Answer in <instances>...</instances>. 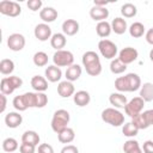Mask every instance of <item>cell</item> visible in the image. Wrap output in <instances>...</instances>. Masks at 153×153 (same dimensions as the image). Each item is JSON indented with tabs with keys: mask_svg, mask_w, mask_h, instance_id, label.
<instances>
[{
	"mask_svg": "<svg viewBox=\"0 0 153 153\" xmlns=\"http://www.w3.org/2000/svg\"><path fill=\"white\" fill-rule=\"evenodd\" d=\"M141 78L136 73H128L115 80V87L118 92H135L141 87Z\"/></svg>",
	"mask_w": 153,
	"mask_h": 153,
	"instance_id": "obj_1",
	"label": "cell"
},
{
	"mask_svg": "<svg viewBox=\"0 0 153 153\" xmlns=\"http://www.w3.org/2000/svg\"><path fill=\"white\" fill-rule=\"evenodd\" d=\"M81 62L82 66L86 71V73L91 76H97L102 73V63H100V59L99 55L93 51V50H88L86 53H84L82 57H81Z\"/></svg>",
	"mask_w": 153,
	"mask_h": 153,
	"instance_id": "obj_2",
	"label": "cell"
},
{
	"mask_svg": "<svg viewBox=\"0 0 153 153\" xmlns=\"http://www.w3.org/2000/svg\"><path fill=\"white\" fill-rule=\"evenodd\" d=\"M69 121H71L69 112L67 110H65V109H59L53 115V118H51V122H50L51 129L56 134H59L60 131H62L63 129H66L68 127Z\"/></svg>",
	"mask_w": 153,
	"mask_h": 153,
	"instance_id": "obj_3",
	"label": "cell"
},
{
	"mask_svg": "<svg viewBox=\"0 0 153 153\" xmlns=\"http://www.w3.org/2000/svg\"><path fill=\"white\" fill-rule=\"evenodd\" d=\"M102 120L112 126V127H121L124 124V115L116 108H106L102 111Z\"/></svg>",
	"mask_w": 153,
	"mask_h": 153,
	"instance_id": "obj_4",
	"label": "cell"
},
{
	"mask_svg": "<svg viewBox=\"0 0 153 153\" xmlns=\"http://www.w3.org/2000/svg\"><path fill=\"white\" fill-rule=\"evenodd\" d=\"M98 50L100 53V55L108 60H114L116 57V55L118 54V48L117 45L110 41V39H100L98 42Z\"/></svg>",
	"mask_w": 153,
	"mask_h": 153,
	"instance_id": "obj_5",
	"label": "cell"
},
{
	"mask_svg": "<svg viewBox=\"0 0 153 153\" xmlns=\"http://www.w3.org/2000/svg\"><path fill=\"white\" fill-rule=\"evenodd\" d=\"M53 62L57 67H69L74 63V55L69 50H56L53 55Z\"/></svg>",
	"mask_w": 153,
	"mask_h": 153,
	"instance_id": "obj_6",
	"label": "cell"
},
{
	"mask_svg": "<svg viewBox=\"0 0 153 153\" xmlns=\"http://www.w3.org/2000/svg\"><path fill=\"white\" fill-rule=\"evenodd\" d=\"M143 106H145V100L141 97H134L124 106V112H126V115H128L129 117L133 118L136 115L142 112Z\"/></svg>",
	"mask_w": 153,
	"mask_h": 153,
	"instance_id": "obj_7",
	"label": "cell"
},
{
	"mask_svg": "<svg viewBox=\"0 0 153 153\" xmlns=\"http://www.w3.org/2000/svg\"><path fill=\"white\" fill-rule=\"evenodd\" d=\"M0 13L7 17H18L22 13V7L16 1L2 0L0 2Z\"/></svg>",
	"mask_w": 153,
	"mask_h": 153,
	"instance_id": "obj_8",
	"label": "cell"
},
{
	"mask_svg": "<svg viewBox=\"0 0 153 153\" xmlns=\"http://www.w3.org/2000/svg\"><path fill=\"white\" fill-rule=\"evenodd\" d=\"M7 47L12 51H20L25 47V37L22 33H12L7 37Z\"/></svg>",
	"mask_w": 153,
	"mask_h": 153,
	"instance_id": "obj_9",
	"label": "cell"
},
{
	"mask_svg": "<svg viewBox=\"0 0 153 153\" xmlns=\"http://www.w3.org/2000/svg\"><path fill=\"white\" fill-rule=\"evenodd\" d=\"M137 57H139V51L133 47H126L118 51V59L124 65L133 63L134 61H136Z\"/></svg>",
	"mask_w": 153,
	"mask_h": 153,
	"instance_id": "obj_10",
	"label": "cell"
},
{
	"mask_svg": "<svg viewBox=\"0 0 153 153\" xmlns=\"http://www.w3.org/2000/svg\"><path fill=\"white\" fill-rule=\"evenodd\" d=\"M33 35L35 37L41 41V42H45L48 39L51 38L53 33H51V27L45 24V23H41V24H37L35 26V30H33Z\"/></svg>",
	"mask_w": 153,
	"mask_h": 153,
	"instance_id": "obj_11",
	"label": "cell"
},
{
	"mask_svg": "<svg viewBox=\"0 0 153 153\" xmlns=\"http://www.w3.org/2000/svg\"><path fill=\"white\" fill-rule=\"evenodd\" d=\"M57 93L62 98H68V97L74 96L75 87H74V85H73L72 81L63 80V81H60L59 85H57Z\"/></svg>",
	"mask_w": 153,
	"mask_h": 153,
	"instance_id": "obj_12",
	"label": "cell"
},
{
	"mask_svg": "<svg viewBox=\"0 0 153 153\" xmlns=\"http://www.w3.org/2000/svg\"><path fill=\"white\" fill-rule=\"evenodd\" d=\"M44 75H45V79L50 82H57L61 80L62 78V71L60 67L55 66V65H51V66H48L44 71Z\"/></svg>",
	"mask_w": 153,
	"mask_h": 153,
	"instance_id": "obj_13",
	"label": "cell"
},
{
	"mask_svg": "<svg viewBox=\"0 0 153 153\" xmlns=\"http://www.w3.org/2000/svg\"><path fill=\"white\" fill-rule=\"evenodd\" d=\"M109 102L112 105V108H116V109H124V106L128 103L127 97L123 93H121V92H114V93H111L109 96Z\"/></svg>",
	"mask_w": 153,
	"mask_h": 153,
	"instance_id": "obj_14",
	"label": "cell"
},
{
	"mask_svg": "<svg viewBox=\"0 0 153 153\" xmlns=\"http://www.w3.org/2000/svg\"><path fill=\"white\" fill-rule=\"evenodd\" d=\"M90 17L93 20H97L98 23L106 20V18L109 17V10L106 7H102V6H93L90 10Z\"/></svg>",
	"mask_w": 153,
	"mask_h": 153,
	"instance_id": "obj_15",
	"label": "cell"
},
{
	"mask_svg": "<svg viewBox=\"0 0 153 153\" xmlns=\"http://www.w3.org/2000/svg\"><path fill=\"white\" fill-rule=\"evenodd\" d=\"M30 84H31V87L36 92H45L48 90V80L45 79V76L33 75L31 78Z\"/></svg>",
	"mask_w": 153,
	"mask_h": 153,
	"instance_id": "obj_16",
	"label": "cell"
},
{
	"mask_svg": "<svg viewBox=\"0 0 153 153\" xmlns=\"http://www.w3.org/2000/svg\"><path fill=\"white\" fill-rule=\"evenodd\" d=\"M39 18L43 20V23L45 24H49V23H53L55 22V19L57 18V11L54 8V7H50V6H47L44 8H42L39 11Z\"/></svg>",
	"mask_w": 153,
	"mask_h": 153,
	"instance_id": "obj_17",
	"label": "cell"
},
{
	"mask_svg": "<svg viewBox=\"0 0 153 153\" xmlns=\"http://www.w3.org/2000/svg\"><path fill=\"white\" fill-rule=\"evenodd\" d=\"M79 31V23L75 19H66L62 23V33L66 36H74Z\"/></svg>",
	"mask_w": 153,
	"mask_h": 153,
	"instance_id": "obj_18",
	"label": "cell"
},
{
	"mask_svg": "<svg viewBox=\"0 0 153 153\" xmlns=\"http://www.w3.org/2000/svg\"><path fill=\"white\" fill-rule=\"evenodd\" d=\"M73 102H74L78 106L82 108V106H86V105L90 104V102H91V96H90V93H88L87 91L80 90V91H76V92L74 93V96H73Z\"/></svg>",
	"mask_w": 153,
	"mask_h": 153,
	"instance_id": "obj_19",
	"label": "cell"
},
{
	"mask_svg": "<svg viewBox=\"0 0 153 153\" xmlns=\"http://www.w3.org/2000/svg\"><path fill=\"white\" fill-rule=\"evenodd\" d=\"M23 122V116L19 112L12 111L5 116V123L8 128H18Z\"/></svg>",
	"mask_w": 153,
	"mask_h": 153,
	"instance_id": "obj_20",
	"label": "cell"
},
{
	"mask_svg": "<svg viewBox=\"0 0 153 153\" xmlns=\"http://www.w3.org/2000/svg\"><path fill=\"white\" fill-rule=\"evenodd\" d=\"M67 44V38L66 35L62 32H56L53 33L51 38H50V45L56 49V50H62L65 48V45Z\"/></svg>",
	"mask_w": 153,
	"mask_h": 153,
	"instance_id": "obj_21",
	"label": "cell"
},
{
	"mask_svg": "<svg viewBox=\"0 0 153 153\" xmlns=\"http://www.w3.org/2000/svg\"><path fill=\"white\" fill-rule=\"evenodd\" d=\"M111 29L117 35H123L127 30H128V25H127V22L124 18L122 17H116L112 19L111 22Z\"/></svg>",
	"mask_w": 153,
	"mask_h": 153,
	"instance_id": "obj_22",
	"label": "cell"
},
{
	"mask_svg": "<svg viewBox=\"0 0 153 153\" xmlns=\"http://www.w3.org/2000/svg\"><path fill=\"white\" fill-rule=\"evenodd\" d=\"M81 73H82L81 67H80L79 65L73 63L72 66L67 67V69H66V73H65V75H66V80L73 82V81L78 80V79L81 76Z\"/></svg>",
	"mask_w": 153,
	"mask_h": 153,
	"instance_id": "obj_23",
	"label": "cell"
},
{
	"mask_svg": "<svg viewBox=\"0 0 153 153\" xmlns=\"http://www.w3.org/2000/svg\"><path fill=\"white\" fill-rule=\"evenodd\" d=\"M145 103L153 100V84L152 82H143L140 87V96Z\"/></svg>",
	"mask_w": 153,
	"mask_h": 153,
	"instance_id": "obj_24",
	"label": "cell"
},
{
	"mask_svg": "<svg viewBox=\"0 0 153 153\" xmlns=\"http://www.w3.org/2000/svg\"><path fill=\"white\" fill-rule=\"evenodd\" d=\"M112 29H111V23L106 22V20H103V22H99L96 26V32L99 37H102L103 39H105V37H108L110 33H111Z\"/></svg>",
	"mask_w": 153,
	"mask_h": 153,
	"instance_id": "obj_25",
	"label": "cell"
},
{
	"mask_svg": "<svg viewBox=\"0 0 153 153\" xmlns=\"http://www.w3.org/2000/svg\"><path fill=\"white\" fill-rule=\"evenodd\" d=\"M123 152L124 153H143L142 148L140 147V143L134 140V139H129L123 143Z\"/></svg>",
	"mask_w": 153,
	"mask_h": 153,
	"instance_id": "obj_26",
	"label": "cell"
},
{
	"mask_svg": "<svg viewBox=\"0 0 153 153\" xmlns=\"http://www.w3.org/2000/svg\"><path fill=\"white\" fill-rule=\"evenodd\" d=\"M57 139H59V141L61 143H66L67 145V143H71L75 139V133H74V130L72 128L67 127L66 129H63L62 131H60L57 134Z\"/></svg>",
	"mask_w": 153,
	"mask_h": 153,
	"instance_id": "obj_27",
	"label": "cell"
},
{
	"mask_svg": "<svg viewBox=\"0 0 153 153\" xmlns=\"http://www.w3.org/2000/svg\"><path fill=\"white\" fill-rule=\"evenodd\" d=\"M39 140H41V137L35 130H26L22 135V142L31 143L33 146H37L39 143Z\"/></svg>",
	"mask_w": 153,
	"mask_h": 153,
	"instance_id": "obj_28",
	"label": "cell"
},
{
	"mask_svg": "<svg viewBox=\"0 0 153 153\" xmlns=\"http://www.w3.org/2000/svg\"><path fill=\"white\" fill-rule=\"evenodd\" d=\"M128 30H129V35L134 38H140L145 35V25L140 22H134Z\"/></svg>",
	"mask_w": 153,
	"mask_h": 153,
	"instance_id": "obj_29",
	"label": "cell"
},
{
	"mask_svg": "<svg viewBox=\"0 0 153 153\" xmlns=\"http://www.w3.org/2000/svg\"><path fill=\"white\" fill-rule=\"evenodd\" d=\"M14 90H17V88L12 84L10 76H5V78L1 79V81H0V91H1L2 94H6V96L12 94L14 92Z\"/></svg>",
	"mask_w": 153,
	"mask_h": 153,
	"instance_id": "obj_30",
	"label": "cell"
},
{
	"mask_svg": "<svg viewBox=\"0 0 153 153\" xmlns=\"http://www.w3.org/2000/svg\"><path fill=\"white\" fill-rule=\"evenodd\" d=\"M130 122H131L139 130H140V129H147L148 127H151L149 123H148V121H147V118H146L145 112H141V114L136 115L135 117L131 118Z\"/></svg>",
	"mask_w": 153,
	"mask_h": 153,
	"instance_id": "obj_31",
	"label": "cell"
},
{
	"mask_svg": "<svg viewBox=\"0 0 153 153\" xmlns=\"http://www.w3.org/2000/svg\"><path fill=\"white\" fill-rule=\"evenodd\" d=\"M136 13H137V8L131 2H126L121 6V14L124 18H133L136 16Z\"/></svg>",
	"mask_w": 153,
	"mask_h": 153,
	"instance_id": "obj_32",
	"label": "cell"
},
{
	"mask_svg": "<svg viewBox=\"0 0 153 153\" xmlns=\"http://www.w3.org/2000/svg\"><path fill=\"white\" fill-rule=\"evenodd\" d=\"M14 71V62L11 59H2L0 61V73L4 75H11Z\"/></svg>",
	"mask_w": 153,
	"mask_h": 153,
	"instance_id": "obj_33",
	"label": "cell"
},
{
	"mask_svg": "<svg viewBox=\"0 0 153 153\" xmlns=\"http://www.w3.org/2000/svg\"><path fill=\"white\" fill-rule=\"evenodd\" d=\"M19 148L18 141L14 137H6L2 141V149L7 153H13Z\"/></svg>",
	"mask_w": 153,
	"mask_h": 153,
	"instance_id": "obj_34",
	"label": "cell"
},
{
	"mask_svg": "<svg viewBox=\"0 0 153 153\" xmlns=\"http://www.w3.org/2000/svg\"><path fill=\"white\" fill-rule=\"evenodd\" d=\"M126 69H127V65H124L118 57L111 60V62H110V71H111V73H114V74H122V73L126 72Z\"/></svg>",
	"mask_w": 153,
	"mask_h": 153,
	"instance_id": "obj_35",
	"label": "cell"
},
{
	"mask_svg": "<svg viewBox=\"0 0 153 153\" xmlns=\"http://www.w3.org/2000/svg\"><path fill=\"white\" fill-rule=\"evenodd\" d=\"M48 54L44 53V51H37L33 54V57H32V61L35 63V66L37 67H44L48 65Z\"/></svg>",
	"mask_w": 153,
	"mask_h": 153,
	"instance_id": "obj_36",
	"label": "cell"
},
{
	"mask_svg": "<svg viewBox=\"0 0 153 153\" xmlns=\"http://www.w3.org/2000/svg\"><path fill=\"white\" fill-rule=\"evenodd\" d=\"M137 133H139V129H137L131 122H127V123H124L123 127H122V134H123L124 136H127V137H130V139H131V137L136 136Z\"/></svg>",
	"mask_w": 153,
	"mask_h": 153,
	"instance_id": "obj_37",
	"label": "cell"
},
{
	"mask_svg": "<svg viewBox=\"0 0 153 153\" xmlns=\"http://www.w3.org/2000/svg\"><path fill=\"white\" fill-rule=\"evenodd\" d=\"M12 105H13V108L17 110V111H25L26 109H27V105H26V103H25V99H24V97H23V94H19V96H16L14 98H13V100H12Z\"/></svg>",
	"mask_w": 153,
	"mask_h": 153,
	"instance_id": "obj_38",
	"label": "cell"
},
{
	"mask_svg": "<svg viewBox=\"0 0 153 153\" xmlns=\"http://www.w3.org/2000/svg\"><path fill=\"white\" fill-rule=\"evenodd\" d=\"M27 108H36V92H25L23 93Z\"/></svg>",
	"mask_w": 153,
	"mask_h": 153,
	"instance_id": "obj_39",
	"label": "cell"
},
{
	"mask_svg": "<svg viewBox=\"0 0 153 153\" xmlns=\"http://www.w3.org/2000/svg\"><path fill=\"white\" fill-rule=\"evenodd\" d=\"M48 104V96L44 92H36V108H44Z\"/></svg>",
	"mask_w": 153,
	"mask_h": 153,
	"instance_id": "obj_40",
	"label": "cell"
},
{
	"mask_svg": "<svg viewBox=\"0 0 153 153\" xmlns=\"http://www.w3.org/2000/svg\"><path fill=\"white\" fill-rule=\"evenodd\" d=\"M35 151H36V146H33L31 143L22 142L20 146H19V152L20 153H35Z\"/></svg>",
	"mask_w": 153,
	"mask_h": 153,
	"instance_id": "obj_41",
	"label": "cell"
},
{
	"mask_svg": "<svg viewBox=\"0 0 153 153\" xmlns=\"http://www.w3.org/2000/svg\"><path fill=\"white\" fill-rule=\"evenodd\" d=\"M26 5H27L29 10L36 12V11L41 10V7H42V1H41V0H29V1L26 2Z\"/></svg>",
	"mask_w": 153,
	"mask_h": 153,
	"instance_id": "obj_42",
	"label": "cell"
},
{
	"mask_svg": "<svg viewBox=\"0 0 153 153\" xmlns=\"http://www.w3.org/2000/svg\"><path fill=\"white\" fill-rule=\"evenodd\" d=\"M38 153H54V148L49 143H41L38 146Z\"/></svg>",
	"mask_w": 153,
	"mask_h": 153,
	"instance_id": "obj_43",
	"label": "cell"
},
{
	"mask_svg": "<svg viewBox=\"0 0 153 153\" xmlns=\"http://www.w3.org/2000/svg\"><path fill=\"white\" fill-rule=\"evenodd\" d=\"M142 152L143 153H153V140H147L142 145Z\"/></svg>",
	"mask_w": 153,
	"mask_h": 153,
	"instance_id": "obj_44",
	"label": "cell"
},
{
	"mask_svg": "<svg viewBox=\"0 0 153 153\" xmlns=\"http://www.w3.org/2000/svg\"><path fill=\"white\" fill-rule=\"evenodd\" d=\"M60 153H79V149H78V147L74 146V145H66V146L61 149Z\"/></svg>",
	"mask_w": 153,
	"mask_h": 153,
	"instance_id": "obj_45",
	"label": "cell"
},
{
	"mask_svg": "<svg viewBox=\"0 0 153 153\" xmlns=\"http://www.w3.org/2000/svg\"><path fill=\"white\" fill-rule=\"evenodd\" d=\"M10 79L12 81V84L14 85L16 88H20L23 86V80L20 76H17V75H10Z\"/></svg>",
	"mask_w": 153,
	"mask_h": 153,
	"instance_id": "obj_46",
	"label": "cell"
},
{
	"mask_svg": "<svg viewBox=\"0 0 153 153\" xmlns=\"http://www.w3.org/2000/svg\"><path fill=\"white\" fill-rule=\"evenodd\" d=\"M0 100H1V106H0V112H5L6 110V106H7V98H6V94H0Z\"/></svg>",
	"mask_w": 153,
	"mask_h": 153,
	"instance_id": "obj_47",
	"label": "cell"
},
{
	"mask_svg": "<svg viewBox=\"0 0 153 153\" xmlns=\"http://www.w3.org/2000/svg\"><path fill=\"white\" fill-rule=\"evenodd\" d=\"M145 38H146V42L151 45H153V27L147 30V32L145 33Z\"/></svg>",
	"mask_w": 153,
	"mask_h": 153,
	"instance_id": "obj_48",
	"label": "cell"
},
{
	"mask_svg": "<svg viewBox=\"0 0 153 153\" xmlns=\"http://www.w3.org/2000/svg\"><path fill=\"white\" fill-rule=\"evenodd\" d=\"M145 115H146V118L149 123V126H153V109H149L147 111H143Z\"/></svg>",
	"mask_w": 153,
	"mask_h": 153,
	"instance_id": "obj_49",
	"label": "cell"
},
{
	"mask_svg": "<svg viewBox=\"0 0 153 153\" xmlns=\"http://www.w3.org/2000/svg\"><path fill=\"white\" fill-rule=\"evenodd\" d=\"M108 2L106 1H102V0H94L93 6H102V7H106Z\"/></svg>",
	"mask_w": 153,
	"mask_h": 153,
	"instance_id": "obj_50",
	"label": "cell"
},
{
	"mask_svg": "<svg viewBox=\"0 0 153 153\" xmlns=\"http://www.w3.org/2000/svg\"><path fill=\"white\" fill-rule=\"evenodd\" d=\"M149 60L153 62V48L149 50Z\"/></svg>",
	"mask_w": 153,
	"mask_h": 153,
	"instance_id": "obj_51",
	"label": "cell"
}]
</instances>
